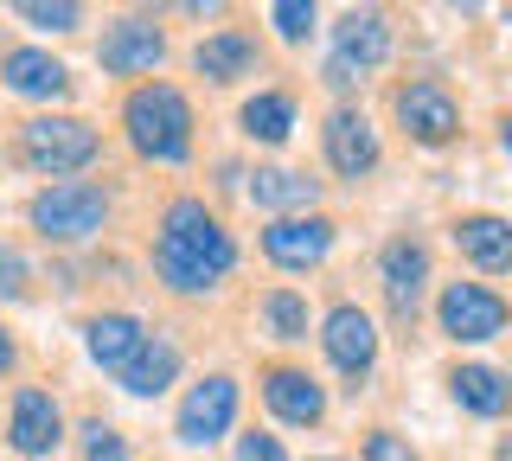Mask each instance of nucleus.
Returning a JSON list of instances; mask_svg holds the SVG:
<instances>
[{"label": "nucleus", "mask_w": 512, "mask_h": 461, "mask_svg": "<svg viewBox=\"0 0 512 461\" xmlns=\"http://www.w3.org/2000/svg\"><path fill=\"white\" fill-rule=\"evenodd\" d=\"M231 263H237L231 231H224L199 199L167 205L160 237H154V269H160V282H167V289L199 295V289H212L218 276H231Z\"/></svg>", "instance_id": "f257e3e1"}, {"label": "nucleus", "mask_w": 512, "mask_h": 461, "mask_svg": "<svg viewBox=\"0 0 512 461\" xmlns=\"http://www.w3.org/2000/svg\"><path fill=\"white\" fill-rule=\"evenodd\" d=\"M122 122L135 154H148V161H186L192 154V109L173 84H141L122 109Z\"/></svg>", "instance_id": "f03ea898"}, {"label": "nucleus", "mask_w": 512, "mask_h": 461, "mask_svg": "<svg viewBox=\"0 0 512 461\" xmlns=\"http://www.w3.org/2000/svg\"><path fill=\"white\" fill-rule=\"evenodd\" d=\"M103 212H109V199H103V186H90V180H64V186L32 199V225L45 237H58V244H84V237L103 225Z\"/></svg>", "instance_id": "7ed1b4c3"}, {"label": "nucleus", "mask_w": 512, "mask_h": 461, "mask_svg": "<svg viewBox=\"0 0 512 461\" xmlns=\"http://www.w3.org/2000/svg\"><path fill=\"white\" fill-rule=\"evenodd\" d=\"M20 148L39 173H77L96 161V129L77 116H39L20 129Z\"/></svg>", "instance_id": "20e7f679"}, {"label": "nucleus", "mask_w": 512, "mask_h": 461, "mask_svg": "<svg viewBox=\"0 0 512 461\" xmlns=\"http://www.w3.org/2000/svg\"><path fill=\"white\" fill-rule=\"evenodd\" d=\"M384 52H391V26H384V13H346V20L333 26L327 84H359V71L384 65Z\"/></svg>", "instance_id": "39448f33"}, {"label": "nucleus", "mask_w": 512, "mask_h": 461, "mask_svg": "<svg viewBox=\"0 0 512 461\" xmlns=\"http://www.w3.org/2000/svg\"><path fill=\"white\" fill-rule=\"evenodd\" d=\"M506 321L512 308L480 282H448L442 289V333H455V340H500Z\"/></svg>", "instance_id": "423d86ee"}, {"label": "nucleus", "mask_w": 512, "mask_h": 461, "mask_svg": "<svg viewBox=\"0 0 512 461\" xmlns=\"http://www.w3.org/2000/svg\"><path fill=\"white\" fill-rule=\"evenodd\" d=\"M237 417V378H205V385L186 391L180 404V442H192V449H205V442H218L224 429H231Z\"/></svg>", "instance_id": "0eeeda50"}, {"label": "nucleus", "mask_w": 512, "mask_h": 461, "mask_svg": "<svg viewBox=\"0 0 512 461\" xmlns=\"http://www.w3.org/2000/svg\"><path fill=\"white\" fill-rule=\"evenodd\" d=\"M397 122L423 141V148H442V141H455L461 135V109L455 97H448L442 84H410V90H397Z\"/></svg>", "instance_id": "6e6552de"}, {"label": "nucleus", "mask_w": 512, "mask_h": 461, "mask_svg": "<svg viewBox=\"0 0 512 461\" xmlns=\"http://www.w3.org/2000/svg\"><path fill=\"white\" fill-rule=\"evenodd\" d=\"M320 340H327V359L340 365V372H352V378L372 372V359H378V327H372V314H365V308H352V301H346V308H333Z\"/></svg>", "instance_id": "1a4fd4ad"}, {"label": "nucleus", "mask_w": 512, "mask_h": 461, "mask_svg": "<svg viewBox=\"0 0 512 461\" xmlns=\"http://www.w3.org/2000/svg\"><path fill=\"white\" fill-rule=\"evenodd\" d=\"M263 250H269V263H282V269H314L320 257L333 250V225L327 218H276V225L263 231Z\"/></svg>", "instance_id": "9d476101"}, {"label": "nucleus", "mask_w": 512, "mask_h": 461, "mask_svg": "<svg viewBox=\"0 0 512 461\" xmlns=\"http://www.w3.org/2000/svg\"><path fill=\"white\" fill-rule=\"evenodd\" d=\"M160 58H167V39H160L154 20H122V26H109V39H103V71L135 77V71H154Z\"/></svg>", "instance_id": "9b49d317"}, {"label": "nucleus", "mask_w": 512, "mask_h": 461, "mask_svg": "<svg viewBox=\"0 0 512 461\" xmlns=\"http://www.w3.org/2000/svg\"><path fill=\"white\" fill-rule=\"evenodd\" d=\"M327 161L346 173V180H359V173L378 167V135L372 122L359 116V109H333L327 116Z\"/></svg>", "instance_id": "f8f14e48"}, {"label": "nucleus", "mask_w": 512, "mask_h": 461, "mask_svg": "<svg viewBox=\"0 0 512 461\" xmlns=\"http://www.w3.org/2000/svg\"><path fill=\"white\" fill-rule=\"evenodd\" d=\"M263 397H269V410H276L282 423H320L327 417V397H320V385L308 372H295V365H269L263 372Z\"/></svg>", "instance_id": "ddd939ff"}, {"label": "nucleus", "mask_w": 512, "mask_h": 461, "mask_svg": "<svg viewBox=\"0 0 512 461\" xmlns=\"http://www.w3.org/2000/svg\"><path fill=\"white\" fill-rule=\"evenodd\" d=\"M13 449L20 455H52L58 449V436H64V423H58V404L45 391H13Z\"/></svg>", "instance_id": "4468645a"}, {"label": "nucleus", "mask_w": 512, "mask_h": 461, "mask_svg": "<svg viewBox=\"0 0 512 461\" xmlns=\"http://www.w3.org/2000/svg\"><path fill=\"white\" fill-rule=\"evenodd\" d=\"M423 282H429V250H423V244H410V237L384 244V295H391L397 314H416Z\"/></svg>", "instance_id": "2eb2a0df"}, {"label": "nucleus", "mask_w": 512, "mask_h": 461, "mask_svg": "<svg viewBox=\"0 0 512 461\" xmlns=\"http://www.w3.org/2000/svg\"><path fill=\"white\" fill-rule=\"evenodd\" d=\"M455 244L474 269H512V218H493V212H474L455 225Z\"/></svg>", "instance_id": "dca6fc26"}, {"label": "nucleus", "mask_w": 512, "mask_h": 461, "mask_svg": "<svg viewBox=\"0 0 512 461\" xmlns=\"http://www.w3.org/2000/svg\"><path fill=\"white\" fill-rule=\"evenodd\" d=\"M141 340H148V333H141L135 314H96V321L84 327L90 359H96V365H109V372H122V365L141 353Z\"/></svg>", "instance_id": "f3484780"}, {"label": "nucleus", "mask_w": 512, "mask_h": 461, "mask_svg": "<svg viewBox=\"0 0 512 461\" xmlns=\"http://www.w3.org/2000/svg\"><path fill=\"white\" fill-rule=\"evenodd\" d=\"M173 372H180V346L154 333V340H141V353L128 359L116 378H122V391H135V397H160L173 385Z\"/></svg>", "instance_id": "a211bd4d"}, {"label": "nucleus", "mask_w": 512, "mask_h": 461, "mask_svg": "<svg viewBox=\"0 0 512 461\" xmlns=\"http://www.w3.org/2000/svg\"><path fill=\"white\" fill-rule=\"evenodd\" d=\"M0 77H7L20 97H64V90H71V71H64L52 52H7L0 58Z\"/></svg>", "instance_id": "6ab92c4d"}, {"label": "nucleus", "mask_w": 512, "mask_h": 461, "mask_svg": "<svg viewBox=\"0 0 512 461\" xmlns=\"http://www.w3.org/2000/svg\"><path fill=\"white\" fill-rule=\"evenodd\" d=\"M250 65H256V39L237 33V26H231V33H212L199 52H192V71L212 77V84H231V77H244Z\"/></svg>", "instance_id": "aec40b11"}, {"label": "nucleus", "mask_w": 512, "mask_h": 461, "mask_svg": "<svg viewBox=\"0 0 512 461\" xmlns=\"http://www.w3.org/2000/svg\"><path fill=\"white\" fill-rule=\"evenodd\" d=\"M320 186L308 180V173H295V167H263L250 180V199L256 205H269V212H282V218H295V212H308Z\"/></svg>", "instance_id": "412c9836"}, {"label": "nucleus", "mask_w": 512, "mask_h": 461, "mask_svg": "<svg viewBox=\"0 0 512 461\" xmlns=\"http://www.w3.org/2000/svg\"><path fill=\"white\" fill-rule=\"evenodd\" d=\"M448 391H455V404H461V410H474V417H500L506 397H512V385H506L500 372H493V365H455Z\"/></svg>", "instance_id": "4be33fe9"}, {"label": "nucleus", "mask_w": 512, "mask_h": 461, "mask_svg": "<svg viewBox=\"0 0 512 461\" xmlns=\"http://www.w3.org/2000/svg\"><path fill=\"white\" fill-rule=\"evenodd\" d=\"M288 129H295V103L288 97H250L244 103V135H256V141H288Z\"/></svg>", "instance_id": "5701e85b"}, {"label": "nucleus", "mask_w": 512, "mask_h": 461, "mask_svg": "<svg viewBox=\"0 0 512 461\" xmlns=\"http://www.w3.org/2000/svg\"><path fill=\"white\" fill-rule=\"evenodd\" d=\"M263 314H269V327H276V340H308V301H301V295L276 289L263 301Z\"/></svg>", "instance_id": "b1692460"}, {"label": "nucleus", "mask_w": 512, "mask_h": 461, "mask_svg": "<svg viewBox=\"0 0 512 461\" xmlns=\"http://www.w3.org/2000/svg\"><path fill=\"white\" fill-rule=\"evenodd\" d=\"M269 20H276V33H282V39H308L314 7H308V0H276V7H269Z\"/></svg>", "instance_id": "393cba45"}, {"label": "nucleus", "mask_w": 512, "mask_h": 461, "mask_svg": "<svg viewBox=\"0 0 512 461\" xmlns=\"http://www.w3.org/2000/svg\"><path fill=\"white\" fill-rule=\"evenodd\" d=\"M20 20L52 26V33H71V26H77V7H71V0H58V7H45V0H20Z\"/></svg>", "instance_id": "a878e982"}, {"label": "nucleus", "mask_w": 512, "mask_h": 461, "mask_svg": "<svg viewBox=\"0 0 512 461\" xmlns=\"http://www.w3.org/2000/svg\"><path fill=\"white\" fill-rule=\"evenodd\" d=\"M84 461H128V449H122V436H116V429H103V423H90L84 429Z\"/></svg>", "instance_id": "bb28decb"}, {"label": "nucleus", "mask_w": 512, "mask_h": 461, "mask_svg": "<svg viewBox=\"0 0 512 461\" xmlns=\"http://www.w3.org/2000/svg\"><path fill=\"white\" fill-rule=\"evenodd\" d=\"M365 461H416V455H410V442L391 436V429H372V436H365Z\"/></svg>", "instance_id": "cd10ccee"}, {"label": "nucleus", "mask_w": 512, "mask_h": 461, "mask_svg": "<svg viewBox=\"0 0 512 461\" xmlns=\"http://www.w3.org/2000/svg\"><path fill=\"white\" fill-rule=\"evenodd\" d=\"M237 461H288L276 436H263V429H250L244 442H237Z\"/></svg>", "instance_id": "c85d7f7f"}, {"label": "nucleus", "mask_w": 512, "mask_h": 461, "mask_svg": "<svg viewBox=\"0 0 512 461\" xmlns=\"http://www.w3.org/2000/svg\"><path fill=\"white\" fill-rule=\"evenodd\" d=\"M20 289H26V263L13 257V250H0V295L13 301V295H20Z\"/></svg>", "instance_id": "c756f323"}, {"label": "nucleus", "mask_w": 512, "mask_h": 461, "mask_svg": "<svg viewBox=\"0 0 512 461\" xmlns=\"http://www.w3.org/2000/svg\"><path fill=\"white\" fill-rule=\"evenodd\" d=\"M13 359H20V353H13V340L0 333V372H13Z\"/></svg>", "instance_id": "7c9ffc66"}, {"label": "nucleus", "mask_w": 512, "mask_h": 461, "mask_svg": "<svg viewBox=\"0 0 512 461\" xmlns=\"http://www.w3.org/2000/svg\"><path fill=\"white\" fill-rule=\"evenodd\" d=\"M500 148H506V154H512V116H506V122H500Z\"/></svg>", "instance_id": "2f4dec72"}, {"label": "nucleus", "mask_w": 512, "mask_h": 461, "mask_svg": "<svg viewBox=\"0 0 512 461\" xmlns=\"http://www.w3.org/2000/svg\"><path fill=\"white\" fill-rule=\"evenodd\" d=\"M493 461H512V436H506V442H500V455H493Z\"/></svg>", "instance_id": "473e14b6"}]
</instances>
